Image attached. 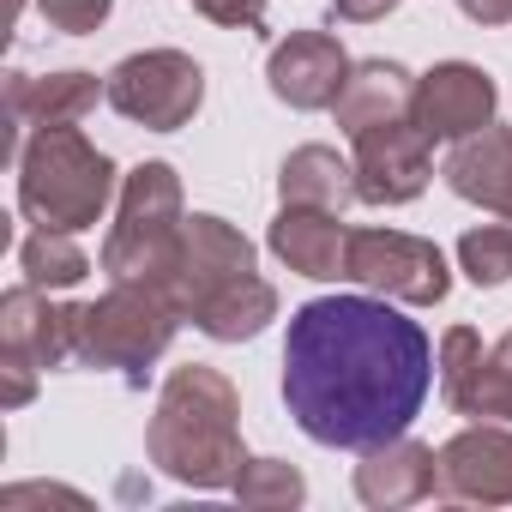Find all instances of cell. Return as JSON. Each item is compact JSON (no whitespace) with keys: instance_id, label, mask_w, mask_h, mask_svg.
Listing matches in <instances>:
<instances>
[{"instance_id":"8992f818","label":"cell","mask_w":512,"mask_h":512,"mask_svg":"<svg viewBox=\"0 0 512 512\" xmlns=\"http://www.w3.org/2000/svg\"><path fill=\"white\" fill-rule=\"evenodd\" d=\"M344 278L398 302V308H440L452 290L446 253L428 235H404V229H350Z\"/></svg>"},{"instance_id":"83f0119b","label":"cell","mask_w":512,"mask_h":512,"mask_svg":"<svg viewBox=\"0 0 512 512\" xmlns=\"http://www.w3.org/2000/svg\"><path fill=\"white\" fill-rule=\"evenodd\" d=\"M193 13L223 31H266V0H193Z\"/></svg>"},{"instance_id":"d4e9b609","label":"cell","mask_w":512,"mask_h":512,"mask_svg":"<svg viewBox=\"0 0 512 512\" xmlns=\"http://www.w3.org/2000/svg\"><path fill=\"white\" fill-rule=\"evenodd\" d=\"M482 350H488V344H482L470 326H452V332L440 338V356H434V362H440V398H452V392L470 380V368L482 362Z\"/></svg>"},{"instance_id":"2e32d148","label":"cell","mask_w":512,"mask_h":512,"mask_svg":"<svg viewBox=\"0 0 512 512\" xmlns=\"http://www.w3.org/2000/svg\"><path fill=\"white\" fill-rule=\"evenodd\" d=\"M344 241H350V229L338 223V211H320V205H284L266 229V247L296 278H314V284L344 278Z\"/></svg>"},{"instance_id":"4dcf8cb0","label":"cell","mask_w":512,"mask_h":512,"mask_svg":"<svg viewBox=\"0 0 512 512\" xmlns=\"http://www.w3.org/2000/svg\"><path fill=\"white\" fill-rule=\"evenodd\" d=\"M19 13H25V0H7V25H19Z\"/></svg>"},{"instance_id":"4316f807","label":"cell","mask_w":512,"mask_h":512,"mask_svg":"<svg viewBox=\"0 0 512 512\" xmlns=\"http://www.w3.org/2000/svg\"><path fill=\"white\" fill-rule=\"evenodd\" d=\"M37 362L31 356H13V350H0V410H25L37 398Z\"/></svg>"},{"instance_id":"7402d4cb","label":"cell","mask_w":512,"mask_h":512,"mask_svg":"<svg viewBox=\"0 0 512 512\" xmlns=\"http://www.w3.org/2000/svg\"><path fill=\"white\" fill-rule=\"evenodd\" d=\"M19 272H25V284H37V290L55 296V290L85 284L91 278V260H85V247L67 229H31L19 241Z\"/></svg>"},{"instance_id":"277c9868","label":"cell","mask_w":512,"mask_h":512,"mask_svg":"<svg viewBox=\"0 0 512 512\" xmlns=\"http://www.w3.org/2000/svg\"><path fill=\"white\" fill-rule=\"evenodd\" d=\"M181 308L157 278H115L97 302H79V368H109L145 392L151 362L175 344Z\"/></svg>"},{"instance_id":"e0dca14e","label":"cell","mask_w":512,"mask_h":512,"mask_svg":"<svg viewBox=\"0 0 512 512\" xmlns=\"http://www.w3.org/2000/svg\"><path fill=\"white\" fill-rule=\"evenodd\" d=\"M446 187L494 217H512V127H482L452 145L446 157Z\"/></svg>"},{"instance_id":"5bb4252c","label":"cell","mask_w":512,"mask_h":512,"mask_svg":"<svg viewBox=\"0 0 512 512\" xmlns=\"http://www.w3.org/2000/svg\"><path fill=\"white\" fill-rule=\"evenodd\" d=\"M0 350L31 356L43 374L79 362V302H49V290L13 284L0 296Z\"/></svg>"},{"instance_id":"ac0fdd59","label":"cell","mask_w":512,"mask_h":512,"mask_svg":"<svg viewBox=\"0 0 512 512\" xmlns=\"http://www.w3.org/2000/svg\"><path fill=\"white\" fill-rule=\"evenodd\" d=\"M410 103H416V73L404 61L374 55V61L350 67V79L332 103V121H338V133H362V127H380V121H404Z\"/></svg>"},{"instance_id":"d6986e66","label":"cell","mask_w":512,"mask_h":512,"mask_svg":"<svg viewBox=\"0 0 512 512\" xmlns=\"http://www.w3.org/2000/svg\"><path fill=\"white\" fill-rule=\"evenodd\" d=\"M278 199L284 205H320V211H350L362 193H356V163L338 157L332 145H296L278 169Z\"/></svg>"},{"instance_id":"30bf717a","label":"cell","mask_w":512,"mask_h":512,"mask_svg":"<svg viewBox=\"0 0 512 512\" xmlns=\"http://www.w3.org/2000/svg\"><path fill=\"white\" fill-rule=\"evenodd\" d=\"M494 109H500V85L476 67V61H440L416 79V103H410V121L440 145H458L482 127H494Z\"/></svg>"},{"instance_id":"9a60e30c","label":"cell","mask_w":512,"mask_h":512,"mask_svg":"<svg viewBox=\"0 0 512 512\" xmlns=\"http://www.w3.org/2000/svg\"><path fill=\"white\" fill-rule=\"evenodd\" d=\"M440 494V452L398 434V440H380L362 452L356 464V500L374 506V512H398V506H416Z\"/></svg>"},{"instance_id":"5b68a950","label":"cell","mask_w":512,"mask_h":512,"mask_svg":"<svg viewBox=\"0 0 512 512\" xmlns=\"http://www.w3.org/2000/svg\"><path fill=\"white\" fill-rule=\"evenodd\" d=\"M181 223H187V205H181L175 163L151 157V163L127 169L121 199H115V223L103 241V272L109 278H157L181 241Z\"/></svg>"},{"instance_id":"f546056e","label":"cell","mask_w":512,"mask_h":512,"mask_svg":"<svg viewBox=\"0 0 512 512\" xmlns=\"http://www.w3.org/2000/svg\"><path fill=\"white\" fill-rule=\"evenodd\" d=\"M458 13L482 31H500V25H512V0H458Z\"/></svg>"},{"instance_id":"7a4b0ae2","label":"cell","mask_w":512,"mask_h":512,"mask_svg":"<svg viewBox=\"0 0 512 512\" xmlns=\"http://www.w3.org/2000/svg\"><path fill=\"white\" fill-rule=\"evenodd\" d=\"M145 458L181 488H199V494L229 488L235 470L247 464L235 380L223 368H205V362L169 368V380L157 392V410L145 422Z\"/></svg>"},{"instance_id":"4fadbf2b","label":"cell","mask_w":512,"mask_h":512,"mask_svg":"<svg viewBox=\"0 0 512 512\" xmlns=\"http://www.w3.org/2000/svg\"><path fill=\"white\" fill-rule=\"evenodd\" d=\"M97 97H109V79L97 73H49V79H31V73H7V157L19 163L31 127H79Z\"/></svg>"},{"instance_id":"3957f363","label":"cell","mask_w":512,"mask_h":512,"mask_svg":"<svg viewBox=\"0 0 512 512\" xmlns=\"http://www.w3.org/2000/svg\"><path fill=\"white\" fill-rule=\"evenodd\" d=\"M121 187V169L109 151H97L79 127H31L19 151V211L37 229H97L109 199Z\"/></svg>"},{"instance_id":"ffe728a7","label":"cell","mask_w":512,"mask_h":512,"mask_svg":"<svg viewBox=\"0 0 512 512\" xmlns=\"http://www.w3.org/2000/svg\"><path fill=\"white\" fill-rule=\"evenodd\" d=\"M211 344H247V338H260L272 320H278V290L260 278V272H247L235 284H223L211 302H199L187 314Z\"/></svg>"},{"instance_id":"cb8c5ba5","label":"cell","mask_w":512,"mask_h":512,"mask_svg":"<svg viewBox=\"0 0 512 512\" xmlns=\"http://www.w3.org/2000/svg\"><path fill=\"white\" fill-rule=\"evenodd\" d=\"M229 494L241 506H302L308 500V476L284 458H247L229 482Z\"/></svg>"},{"instance_id":"7c38bea8","label":"cell","mask_w":512,"mask_h":512,"mask_svg":"<svg viewBox=\"0 0 512 512\" xmlns=\"http://www.w3.org/2000/svg\"><path fill=\"white\" fill-rule=\"evenodd\" d=\"M350 67H356V61L344 55V43H338L332 31H290V37L266 55V85H272L278 103L314 115V109H332V103H338Z\"/></svg>"},{"instance_id":"f1b7e54d","label":"cell","mask_w":512,"mask_h":512,"mask_svg":"<svg viewBox=\"0 0 512 512\" xmlns=\"http://www.w3.org/2000/svg\"><path fill=\"white\" fill-rule=\"evenodd\" d=\"M404 0H332V25H380Z\"/></svg>"},{"instance_id":"9c48e42d","label":"cell","mask_w":512,"mask_h":512,"mask_svg":"<svg viewBox=\"0 0 512 512\" xmlns=\"http://www.w3.org/2000/svg\"><path fill=\"white\" fill-rule=\"evenodd\" d=\"M350 163H356V193L362 205H410L422 199L428 175H434V139L404 115V121H380L350 133Z\"/></svg>"},{"instance_id":"484cf974","label":"cell","mask_w":512,"mask_h":512,"mask_svg":"<svg viewBox=\"0 0 512 512\" xmlns=\"http://www.w3.org/2000/svg\"><path fill=\"white\" fill-rule=\"evenodd\" d=\"M37 13H43L49 31H61V37H91V31H103V19L115 13V0H37Z\"/></svg>"},{"instance_id":"44dd1931","label":"cell","mask_w":512,"mask_h":512,"mask_svg":"<svg viewBox=\"0 0 512 512\" xmlns=\"http://www.w3.org/2000/svg\"><path fill=\"white\" fill-rule=\"evenodd\" d=\"M446 404L470 422H512V332L482 350V362L470 368V380Z\"/></svg>"},{"instance_id":"6da1fadb","label":"cell","mask_w":512,"mask_h":512,"mask_svg":"<svg viewBox=\"0 0 512 512\" xmlns=\"http://www.w3.org/2000/svg\"><path fill=\"white\" fill-rule=\"evenodd\" d=\"M434 344L386 296H314L290 314L284 404L314 446L368 452L410 434L434 392Z\"/></svg>"},{"instance_id":"603a6c76","label":"cell","mask_w":512,"mask_h":512,"mask_svg":"<svg viewBox=\"0 0 512 512\" xmlns=\"http://www.w3.org/2000/svg\"><path fill=\"white\" fill-rule=\"evenodd\" d=\"M458 272L476 290H500L512 284V217L506 223H476L458 235Z\"/></svg>"},{"instance_id":"52a82bcc","label":"cell","mask_w":512,"mask_h":512,"mask_svg":"<svg viewBox=\"0 0 512 512\" xmlns=\"http://www.w3.org/2000/svg\"><path fill=\"white\" fill-rule=\"evenodd\" d=\"M103 103L145 133H181L205 103V67L187 49H139L109 73Z\"/></svg>"},{"instance_id":"8fae6325","label":"cell","mask_w":512,"mask_h":512,"mask_svg":"<svg viewBox=\"0 0 512 512\" xmlns=\"http://www.w3.org/2000/svg\"><path fill=\"white\" fill-rule=\"evenodd\" d=\"M440 500L458 506H512V428L470 422L440 446Z\"/></svg>"},{"instance_id":"ba28073f","label":"cell","mask_w":512,"mask_h":512,"mask_svg":"<svg viewBox=\"0 0 512 512\" xmlns=\"http://www.w3.org/2000/svg\"><path fill=\"white\" fill-rule=\"evenodd\" d=\"M247 272H253V241H247L229 217L193 211V217L181 223V241H175V253H169V266L157 272V284L175 296L181 314H193L199 302H211L223 284H235V278H247Z\"/></svg>"}]
</instances>
